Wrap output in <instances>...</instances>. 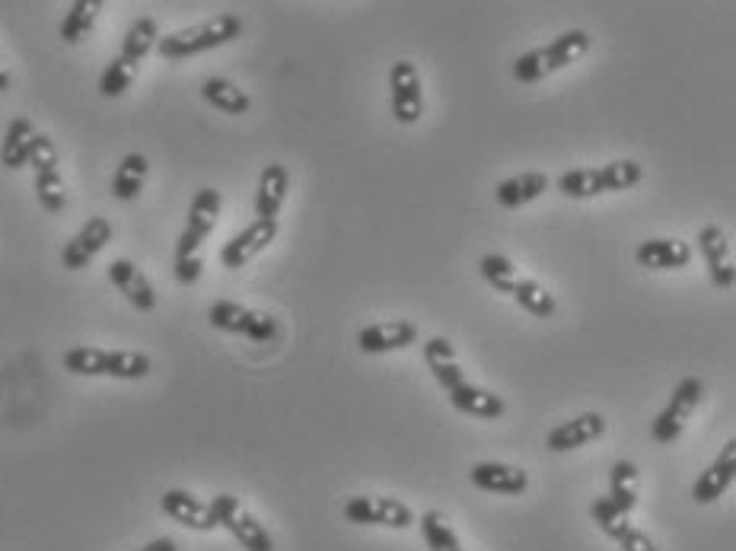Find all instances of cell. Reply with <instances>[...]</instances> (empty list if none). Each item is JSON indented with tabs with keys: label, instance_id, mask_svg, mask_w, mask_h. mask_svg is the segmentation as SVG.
I'll use <instances>...</instances> for the list:
<instances>
[{
	"label": "cell",
	"instance_id": "1",
	"mask_svg": "<svg viewBox=\"0 0 736 551\" xmlns=\"http://www.w3.org/2000/svg\"><path fill=\"white\" fill-rule=\"evenodd\" d=\"M240 32H243V20L237 13H217L215 20H208V23H198V26H188V30L160 38L156 52L166 62H183V58L205 55L211 48H220V45L240 38Z\"/></svg>",
	"mask_w": 736,
	"mask_h": 551
},
{
	"label": "cell",
	"instance_id": "2",
	"mask_svg": "<svg viewBox=\"0 0 736 551\" xmlns=\"http://www.w3.org/2000/svg\"><path fill=\"white\" fill-rule=\"evenodd\" d=\"M64 370L74 376H112V379H144L151 373V357L141 351H102V348H70L64 354Z\"/></svg>",
	"mask_w": 736,
	"mask_h": 551
},
{
	"label": "cell",
	"instance_id": "3",
	"mask_svg": "<svg viewBox=\"0 0 736 551\" xmlns=\"http://www.w3.org/2000/svg\"><path fill=\"white\" fill-rule=\"evenodd\" d=\"M586 52H590V35H586V32L583 30L561 32L552 45L520 55V58L514 62V77H517L520 84H539L542 77H549L554 70H564L568 64L581 62Z\"/></svg>",
	"mask_w": 736,
	"mask_h": 551
},
{
	"label": "cell",
	"instance_id": "4",
	"mask_svg": "<svg viewBox=\"0 0 736 551\" xmlns=\"http://www.w3.org/2000/svg\"><path fill=\"white\" fill-rule=\"evenodd\" d=\"M208 510H211V520L223 526L245 551H275V539L268 536V529L252 514H245L243 504L233 494H217L208 504Z\"/></svg>",
	"mask_w": 736,
	"mask_h": 551
},
{
	"label": "cell",
	"instance_id": "5",
	"mask_svg": "<svg viewBox=\"0 0 736 551\" xmlns=\"http://www.w3.org/2000/svg\"><path fill=\"white\" fill-rule=\"evenodd\" d=\"M705 396V383L699 376H685L673 389V396L667 401V408L653 418L650 437L657 443H675L685 430V421L692 418V411L699 408V401Z\"/></svg>",
	"mask_w": 736,
	"mask_h": 551
},
{
	"label": "cell",
	"instance_id": "6",
	"mask_svg": "<svg viewBox=\"0 0 736 551\" xmlns=\"http://www.w3.org/2000/svg\"><path fill=\"white\" fill-rule=\"evenodd\" d=\"M208 322L215 329H220V332L245 335L252 338V341H275L277 338L275 316L249 309L243 304H233V300H217L215 307L208 309Z\"/></svg>",
	"mask_w": 736,
	"mask_h": 551
},
{
	"label": "cell",
	"instance_id": "7",
	"mask_svg": "<svg viewBox=\"0 0 736 551\" xmlns=\"http://www.w3.org/2000/svg\"><path fill=\"white\" fill-rule=\"evenodd\" d=\"M223 208V198L217 188H201L195 198H191V208H188V223H185L183 236L176 243V258H188V255H198V249L205 245V240L215 233L217 217Z\"/></svg>",
	"mask_w": 736,
	"mask_h": 551
},
{
	"label": "cell",
	"instance_id": "8",
	"mask_svg": "<svg viewBox=\"0 0 736 551\" xmlns=\"http://www.w3.org/2000/svg\"><path fill=\"white\" fill-rule=\"evenodd\" d=\"M344 520L358 526H389V529H408L415 522V514L408 504L396 497H351L344 504Z\"/></svg>",
	"mask_w": 736,
	"mask_h": 551
},
{
	"label": "cell",
	"instance_id": "9",
	"mask_svg": "<svg viewBox=\"0 0 736 551\" xmlns=\"http://www.w3.org/2000/svg\"><path fill=\"white\" fill-rule=\"evenodd\" d=\"M389 90H393V115L399 124H415L425 115V90L418 67L411 62H396L389 70Z\"/></svg>",
	"mask_w": 736,
	"mask_h": 551
},
{
	"label": "cell",
	"instance_id": "10",
	"mask_svg": "<svg viewBox=\"0 0 736 551\" xmlns=\"http://www.w3.org/2000/svg\"><path fill=\"white\" fill-rule=\"evenodd\" d=\"M277 220H252L245 230H240L230 243H223V249H220V265L223 268H243V265H249L255 255H262L268 245L275 243L277 236Z\"/></svg>",
	"mask_w": 736,
	"mask_h": 551
},
{
	"label": "cell",
	"instance_id": "11",
	"mask_svg": "<svg viewBox=\"0 0 736 551\" xmlns=\"http://www.w3.org/2000/svg\"><path fill=\"white\" fill-rule=\"evenodd\" d=\"M112 243V223L106 217H90L80 233L62 249V262L67 272H84L92 258Z\"/></svg>",
	"mask_w": 736,
	"mask_h": 551
},
{
	"label": "cell",
	"instance_id": "12",
	"mask_svg": "<svg viewBox=\"0 0 736 551\" xmlns=\"http://www.w3.org/2000/svg\"><path fill=\"white\" fill-rule=\"evenodd\" d=\"M695 243H699L702 255H705L714 287L730 290L736 280V268L734 262H730V240H727V233L721 227H702L699 236H695Z\"/></svg>",
	"mask_w": 736,
	"mask_h": 551
},
{
	"label": "cell",
	"instance_id": "13",
	"mask_svg": "<svg viewBox=\"0 0 736 551\" xmlns=\"http://www.w3.org/2000/svg\"><path fill=\"white\" fill-rule=\"evenodd\" d=\"M603 433H606V418L596 415V411H583V415H578L574 421H564V425H558V428L549 430L546 447H549L552 453H571V450H578V447H586V443L600 440Z\"/></svg>",
	"mask_w": 736,
	"mask_h": 551
},
{
	"label": "cell",
	"instance_id": "14",
	"mask_svg": "<svg viewBox=\"0 0 736 551\" xmlns=\"http://www.w3.org/2000/svg\"><path fill=\"white\" fill-rule=\"evenodd\" d=\"M736 478V440L730 437L727 447L721 450V456L707 465L699 475V482L692 485V500L695 504H714L717 497H724V491L734 485Z\"/></svg>",
	"mask_w": 736,
	"mask_h": 551
},
{
	"label": "cell",
	"instance_id": "15",
	"mask_svg": "<svg viewBox=\"0 0 736 551\" xmlns=\"http://www.w3.org/2000/svg\"><path fill=\"white\" fill-rule=\"evenodd\" d=\"M109 280L119 287V294H122L124 300H128L134 309H141V312L156 309L154 284H151V277L144 275L131 258H116V262L109 265Z\"/></svg>",
	"mask_w": 736,
	"mask_h": 551
},
{
	"label": "cell",
	"instance_id": "16",
	"mask_svg": "<svg viewBox=\"0 0 736 551\" xmlns=\"http://www.w3.org/2000/svg\"><path fill=\"white\" fill-rule=\"evenodd\" d=\"M418 341V329L405 319H396V322H376V326H367L361 329L358 335V344L364 354H389V351H402V348H411Z\"/></svg>",
	"mask_w": 736,
	"mask_h": 551
},
{
	"label": "cell",
	"instance_id": "17",
	"mask_svg": "<svg viewBox=\"0 0 736 551\" xmlns=\"http://www.w3.org/2000/svg\"><path fill=\"white\" fill-rule=\"evenodd\" d=\"M160 507H163V514H166L169 520H176L179 526L198 529V532H211V529H217V522L211 520L208 504H201L195 494H188V491H183V488L163 491Z\"/></svg>",
	"mask_w": 736,
	"mask_h": 551
},
{
	"label": "cell",
	"instance_id": "18",
	"mask_svg": "<svg viewBox=\"0 0 736 551\" xmlns=\"http://www.w3.org/2000/svg\"><path fill=\"white\" fill-rule=\"evenodd\" d=\"M472 485L491 494H523L529 488V475L517 465H504V462H479L469 472Z\"/></svg>",
	"mask_w": 736,
	"mask_h": 551
},
{
	"label": "cell",
	"instance_id": "19",
	"mask_svg": "<svg viewBox=\"0 0 736 551\" xmlns=\"http://www.w3.org/2000/svg\"><path fill=\"white\" fill-rule=\"evenodd\" d=\"M287 185H290L287 166L272 163V166L262 169L259 188H255V217L259 220H277L284 201H287Z\"/></svg>",
	"mask_w": 736,
	"mask_h": 551
},
{
	"label": "cell",
	"instance_id": "20",
	"mask_svg": "<svg viewBox=\"0 0 736 551\" xmlns=\"http://www.w3.org/2000/svg\"><path fill=\"white\" fill-rule=\"evenodd\" d=\"M635 258L641 268L673 272V268H685L692 262V245L682 243V240H647L635 249Z\"/></svg>",
	"mask_w": 736,
	"mask_h": 551
},
{
	"label": "cell",
	"instance_id": "21",
	"mask_svg": "<svg viewBox=\"0 0 736 551\" xmlns=\"http://www.w3.org/2000/svg\"><path fill=\"white\" fill-rule=\"evenodd\" d=\"M425 361H428L430 373H433V379L450 393V389H457L462 383H469L465 379V370H462L460 357H457V348L447 341V338H428L425 341Z\"/></svg>",
	"mask_w": 736,
	"mask_h": 551
},
{
	"label": "cell",
	"instance_id": "22",
	"mask_svg": "<svg viewBox=\"0 0 736 551\" xmlns=\"http://www.w3.org/2000/svg\"><path fill=\"white\" fill-rule=\"evenodd\" d=\"M546 191H549V176L546 173H520V176H510V179L497 183L494 198H497L501 208L517 211L523 205H532L536 198H542Z\"/></svg>",
	"mask_w": 736,
	"mask_h": 551
},
{
	"label": "cell",
	"instance_id": "23",
	"mask_svg": "<svg viewBox=\"0 0 736 551\" xmlns=\"http://www.w3.org/2000/svg\"><path fill=\"white\" fill-rule=\"evenodd\" d=\"M450 396V405L462 411V415H472V418H501L504 411H507V401L501 396H494L488 389H482V386H472V383H462L457 389H450L447 393Z\"/></svg>",
	"mask_w": 736,
	"mask_h": 551
},
{
	"label": "cell",
	"instance_id": "24",
	"mask_svg": "<svg viewBox=\"0 0 736 551\" xmlns=\"http://www.w3.org/2000/svg\"><path fill=\"white\" fill-rule=\"evenodd\" d=\"M201 99L208 102V106H215L217 112H223V115H245L249 109H252V99H249V92L240 90L233 80H227V77H208L205 84H201Z\"/></svg>",
	"mask_w": 736,
	"mask_h": 551
},
{
	"label": "cell",
	"instance_id": "25",
	"mask_svg": "<svg viewBox=\"0 0 736 551\" xmlns=\"http://www.w3.org/2000/svg\"><path fill=\"white\" fill-rule=\"evenodd\" d=\"M32 137H35V124H32L26 115L13 119V122L7 124V134H3L0 163H3L7 169H23L26 159H30Z\"/></svg>",
	"mask_w": 736,
	"mask_h": 551
},
{
	"label": "cell",
	"instance_id": "26",
	"mask_svg": "<svg viewBox=\"0 0 736 551\" xmlns=\"http://www.w3.org/2000/svg\"><path fill=\"white\" fill-rule=\"evenodd\" d=\"M151 173V159L144 154H128L122 156L116 176H112V195L119 201H134L141 191H144V179Z\"/></svg>",
	"mask_w": 736,
	"mask_h": 551
},
{
	"label": "cell",
	"instance_id": "27",
	"mask_svg": "<svg viewBox=\"0 0 736 551\" xmlns=\"http://www.w3.org/2000/svg\"><path fill=\"white\" fill-rule=\"evenodd\" d=\"M609 500L615 504L618 514L631 517V510L638 507V465L628 460H618L609 472Z\"/></svg>",
	"mask_w": 736,
	"mask_h": 551
},
{
	"label": "cell",
	"instance_id": "28",
	"mask_svg": "<svg viewBox=\"0 0 736 551\" xmlns=\"http://www.w3.org/2000/svg\"><path fill=\"white\" fill-rule=\"evenodd\" d=\"M156 42H160V26H156V20L154 16H141V20L131 23V30L124 32L122 52H119V55H122L124 62L141 64L151 52H154Z\"/></svg>",
	"mask_w": 736,
	"mask_h": 551
},
{
	"label": "cell",
	"instance_id": "29",
	"mask_svg": "<svg viewBox=\"0 0 736 551\" xmlns=\"http://www.w3.org/2000/svg\"><path fill=\"white\" fill-rule=\"evenodd\" d=\"M99 10H102V0H77V3H70V10L64 13L62 23L64 42H67V45L84 42V38L92 32V26H96Z\"/></svg>",
	"mask_w": 736,
	"mask_h": 551
},
{
	"label": "cell",
	"instance_id": "30",
	"mask_svg": "<svg viewBox=\"0 0 736 551\" xmlns=\"http://www.w3.org/2000/svg\"><path fill=\"white\" fill-rule=\"evenodd\" d=\"M510 297L517 300V307L526 309V312H532L536 319H549V316H554V309H558L554 294H549V290H546L539 280H532V277H520Z\"/></svg>",
	"mask_w": 736,
	"mask_h": 551
},
{
	"label": "cell",
	"instance_id": "31",
	"mask_svg": "<svg viewBox=\"0 0 736 551\" xmlns=\"http://www.w3.org/2000/svg\"><path fill=\"white\" fill-rule=\"evenodd\" d=\"M479 272H482V277L488 280L497 294H507V297L514 294V287H517V280H520L517 265H514L507 255H501V252H488V255L479 262Z\"/></svg>",
	"mask_w": 736,
	"mask_h": 551
},
{
	"label": "cell",
	"instance_id": "32",
	"mask_svg": "<svg viewBox=\"0 0 736 551\" xmlns=\"http://www.w3.org/2000/svg\"><path fill=\"white\" fill-rule=\"evenodd\" d=\"M138 67H141V64L124 62L122 55H116L112 62L106 64V70H102V77H99V92H102L106 99H119V96L134 84Z\"/></svg>",
	"mask_w": 736,
	"mask_h": 551
},
{
	"label": "cell",
	"instance_id": "33",
	"mask_svg": "<svg viewBox=\"0 0 736 551\" xmlns=\"http://www.w3.org/2000/svg\"><path fill=\"white\" fill-rule=\"evenodd\" d=\"M641 179H645V169L635 159H615L609 166H600L603 191H628V188H635Z\"/></svg>",
	"mask_w": 736,
	"mask_h": 551
},
{
	"label": "cell",
	"instance_id": "34",
	"mask_svg": "<svg viewBox=\"0 0 736 551\" xmlns=\"http://www.w3.org/2000/svg\"><path fill=\"white\" fill-rule=\"evenodd\" d=\"M558 191L568 195V198H596V195H603L600 169H596V166L568 169V173L558 179Z\"/></svg>",
	"mask_w": 736,
	"mask_h": 551
},
{
	"label": "cell",
	"instance_id": "35",
	"mask_svg": "<svg viewBox=\"0 0 736 551\" xmlns=\"http://www.w3.org/2000/svg\"><path fill=\"white\" fill-rule=\"evenodd\" d=\"M421 532H425V542H428L430 551H462L457 532L450 529V522L443 520V514H437V510H428L421 517Z\"/></svg>",
	"mask_w": 736,
	"mask_h": 551
},
{
	"label": "cell",
	"instance_id": "36",
	"mask_svg": "<svg viewBox=\"0 0 736 551\" xmlns=\"http://www.w3.org/2000/svg\"><path fill=\"white\" fill-rule=\"evenodd\" d=\"M35 195H39V205H42L48 214H62L64 205H67V191H64L62 173H39V176H35Z\"/></svg>",
	"mask_w": 736,
	"mask_h": 551
},
{
	"label": "cell",
	"instance_id": "37",
	"mask_svg": "<svg viewBox=\"0 0 736 551\" xmlns=\"http://www.w3.org/2000/svg\"><path fill=\"white\" fill-rule=\"evenodd\" d=\"M590 517H593V522L609 536V539H618L631 522H628V517L625 514H618L615 510V504L609 500V497H596L593 504H590Z\"/></svg>",
	"mask_w": 736,
	"mask_h": 551
},
{
	"label": "cell",
	"instance_id": "38",
	"mask_svg": "<svg viewBox=\"0 0 736 551\" xmlns=\"http://www.w3.org/2000/svg\"><path fill=\"white\" fill-rule=\"evenodd\" d=\"M26 166L35 169V176H39V173H58V151H55V144H52L48 134H39V131H35Z\"/></svg>",
	"mask_w": 736,
	"mask_h": 551
},
{
	"label": "cell",
	"instance_id": "39",
	"mask_svg": "<svg viewBox=\"0 0 736 551\" xmlns=\"http://www.w3.org/2000/svg\"><path fill=\"white\" fill-rule=\"evenodd\" d=\"M615 542H618V549L622 551H657L653 539H650L647 532H641V529H635V526H628Z\"/></svg>",
	"mask_w": 736,
	"mask_h": 551
},
{
	"label": "cell",
	"instance_id": "40",
	"mask_svg": "<svg viewBox=\"0 0 736 551\" xmlns=\"http://www.w3.org/2000/svg\"><path fill=\"white\" fill-rule=\"evenodd\" d=\"M176 280L179 284H195L201 272H205V262H201V255H188V258H176Z\"/></svg>",
	"mask_w": 736,
	"mask_h": 551
},
{
	"label": "cell",
	"instance_id": "41",
	"mask_svg": "<svg viewBox=\"0 0 736 551\" xmlns=\"http://www.w3.org/2000/svg\"><path fill=\"white\" fill-rule=\"evenodd\" d=\"M141 551H179V546L173 539H154V542H147Z\"/></svg>",
	"mask_w": 736,
	"mask_h": 551
},
{
	"label": "cell",
	"instance_id": "42",
	"mask_svg": "<svg viewBox=\"0 0 736 551\" xmlns=\"http://www.w3.org/2000/svg\"><path fill=\"white\" fill-rule=\"evenodd\" d=\"M10 90V74H7V67L0 64V92Z\"/></svg>",
	"mask_w": 736,
	"mask_h": 551
}]
</instances>
